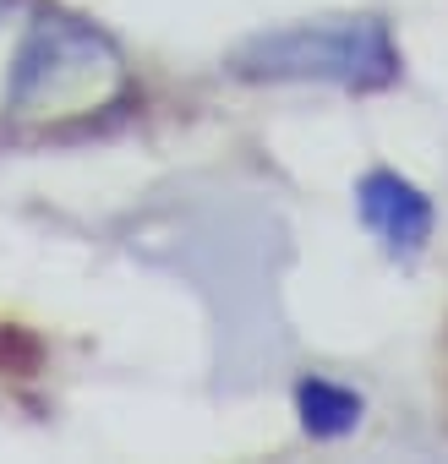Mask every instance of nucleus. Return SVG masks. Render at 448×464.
<instances>
[{"mask_svg":"<svg viewBox=\"0 0 448 464\" xmlns=\"http://www.w3.org/2000/svg\"><path fill=\"white\" fill-rule=\"evenodd\" d=\"M296 404H301L307 431H317V437H339V431H350L361 420V399L350 388L328 382V377H307L296 388Z\"/></svg>","mask_w":448,"mask_h":464,"instance_id":"nucleus-4","label":"nucleus"},{"mask_svg":"<svg viewBox=\"0 0 448 464\" xmlns=\"http://www.w3.org/2000/svg\"><path fill=\"white\" fill-rule=\"evenodd\" d=\"M241 77H317L345 88H383L399 72L394 39L377 17H323L268 34L236 55Z\"/></svg>","mask_w":448,"mask_h":464,"instance_id":"nucleus-2","label":"nucleus"},{"mask_svg":"<svg viewBox=\"0 0 448 464\" xmlns=\"http://www.w3.org/2000/svg\"><path fill=\"white\" fill-rule=\"evenodd\" d=\"M361 218L383 236L388 252H404V257L421 252L426 236H432V208H426V197L410 180L388 175V169H377V175L361 180Z\"/></svg>","mask_w":448,"mask_h":464,"instance_id":"nucleus-3","label":"nucleus"},{"mask_svg":"<svg viewBox=\"0 0 448 464\" xmlns=\"http://www.w3.org/2000/svg\"><path fill=\"white\" fill-rule=\"evenodd\" d=\"M6 66L12 72L0 88V110L12 121H39V126L93 115L126 88L115 44L61 12H28Z\"/></svg>","mask_w":448,"mask_h":464,"instance_id":"nucleus-1","label":"nucleus"}]
</instances>
